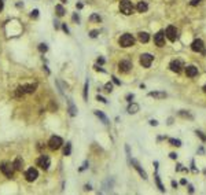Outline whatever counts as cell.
Returning <instances> with one entry per match:
<instances>
[{
	"label": "cell",
	"mask_w": 206,
	"mask_h": 195,
	"mask_svg": "<svg viewBox=\"0 0 206 195\" xmlns=\"http://www.w3.org/2000/svg\"><path fill=\"white\" fill-rule=\"evenodd\" d=\"M202 89H203V92H205V94H206V84H205V85H203V88H202Z\"/></svg>",
	"instance_id": "db71d44e"
},
{
	"label": "cell",
	"mask_w": 206,
	"mask_h": 195,
	"mask_svg": "<svg viewBox=\"0 0 206 195\" xmlns=\"http://www.w3.org/2000/svg\"><path fill=\"white\" fill-rule=\"evenodd\" d=\"M188 192H190V194H192V192H194V187H192L191 184L188 185Z\"/></svg>",
	"instance_id": "bcb514c9"
},
{
	"label": "cell",
	"mask_w": 206,
	"mask_h": 195,
	"mask_svg": "<svg viewBox=\"0 0 206 195\" xmlns=\"http://www.w3.org/2000/svg\"><path fill=\"white\" fill-rule=\"evenodd\" d=\"M191 49L194 51V52L206 54V51H205V44H203V41L201 40V38H196V40H194V41L191 43Z\"/></svg>",
	"instance_id": "3957f363"
},
{
	"label": "cell",
	"mask_w": 206,
	"mask_h": 195,
	"mask_svg": "<svg viewBox=\"0 0 206 195\" xmlns=\"http://www.w3.org/2000/svg\"><path fill=\"white\" fill-rule=\"evenodd\" d=\"M30 17H32V18H37V17H38V10H33V11H32V12H30Z\"/></svg>",
	"instance_id": "836d02e7"
},
{
	"label": "cell",
	"mask_w": 206,
	"mask_h": 195,
	"mask_svg": "<svg viewBox=\"0 0 206 195\" xmlns=\"http://www.w3.org/2000/svg\"><path fill=\"white\" fill-rule=\"evenodd\" d=\"M73 21H77V22L80 21V18H78V15H77V14H74V15H73Z\"/></svg>",
	"instance_id": "c3c4849f"
},
{
	"label": "cell",
	"mask_w": 206,
	"mask_h": 195,
	"mask_svg": "<svg viewBox=\"0 0 206 195\" xmlns=\"http://www.w3.org/2000/svg\"><path fill=\"white\" fill-rule=\"evenodd\" d=\"M132 69V62L131 61H121L118 63V70L121 73H128Z\"/></svg>",
	"instance_id": "8fae6325"
},
{
	"label": "cell",
	"mask_w": 206,
	"mask_h": 195,
	"mask_svg": "<svg viewBox=\"0 0 206 195\" xmlns=\"http://www.w3.org/2000/svg\"><path fill=\"white\" fill-rule=\"evenodd\" d=\"M67 103H69V113H70V115L74 117V115L77 114V109L74 107V105H73V102H72V100H67Z\"/></svg>",
	"instance_id": "7402d4cb"
},
{
	"label": "cell",
	"mask_w": 206,
	"mask_h": 195,
	"mask_svg": "<svg viewBox=\"0 0 206 195\" xmlns=\"http://www.w3.org/2000/svg\"><path fill=\"white\" fill-rule=\"evenodd\" d=\"M62 29H63V30H65V32H66V33H69V28H67V26H66V25H65V24L62 25Z\"/></svg>",
	"instance_id": "f6af8a7d"
},
{
	"label": "cell",
	"mask_w": 206,
	"mask_h": 195,
	"mask_svg": "<svg viewBox=\"0 0 206 195\" xmlns=\"http://www.w3.org/2000/svg\"><path fill=\"white\" fill-rule=\"evenodd\" d=\"M61 1H62V3H66V1H67V0H61Z\"/></svg>",
	"instance_id": "11a10c76"
},
{
	"label": "cell",
	"mask_w": 206,
	"mask_h": 195,
	"mask_svg": "<svg viewBox=\"0 0 206 195\" xmlns=\"http://www.w3.org/2000/svg\"><path fill=\"white\" fill-rule=\"evenodd\" d=\"M47 49H48L47 44H40V45H38V51H40V52H46Z\"/></svg>",
	"instance_id": "4dcf8cb0"
},
{
	"label": "cell",
	"mask_w": 206,
	"mask_h": 195,
	"mask_svg": "<svg viewBox=\"0 0 206 195\" xmlns=\"http://www.w3.org/2000/svg\"><path fill=\"white\" fill-rule=\"evenodd\" d=\"M185 74L188 77H195L198 76V67L194 66V65H190V66L185 67Z\"/></svg>",
	"instance_id": "5bb4252c"
},
{
	"label": "cell",
	"mask_w": 206,
	"mask_h": 195,
	"mask_svg": "<svg viewBox=\"0 0 206 195\" xmlns=\"http://www.w3.org/2000/svg\"><path fill=\"white\" fill-rule=\"evenodd\" d=\"M70 153H72V144L70 143H67L66 147H65V150H63V155H70Z\"/></svg>",
	"instance_id": "4316f807"
},
{
	"label": "cell",
	"mask_w": 206,
	"mask_h": 195,
	"mask_svg": "<svg viewBox=\"0 0 206 195\" xmlns=\"http://www.w3.org/2000/svg\"><path fill=\"white\" fill-rule=\"evenodd\" d=\"M180 184L185 185V184H187V180H185V179H182V180H180Z\"/></svg>",
	"instance_id": "681fc988"
},
{
	"label": "cell",
	"mask_w": 206,
	"mask_h": 195,
	"mask_svg": "<svg viewBox=\"0 0 206 195\" xmlns=\"http://www.w3.org/2000/svg\"><path fill=\"white\" fill-rule=\"evenodd\" d=\"M62 144H63V140L61 139L59 136H52L48 142V147L51 150H58V148H61Z\"/></svg>",
	"instance_id": "5b68a950"
},
{
	"label": "cell",
	"mask_w": 206,
	"mask_h": 195,
	"mask_svg": "<svg viewBox=\"0 0 206 195\" xmlns=\"http://www.w3.org/2000/svg\"><path fill=\"white\" fill-rule=\"evenodd\" d=\"M36 88H37V83H35V84H26V85H24L25 94H33V92L36 91Z\"/></svg>",
	"instance_id": "2e32d148"
},
{
	"label": "cell",
	"mask_w": 206,
	"mask_h": 195,
	"mask_svg": "<svg viewBox=\"0 0 206 195\" xmlns=\"http://www.w3.org/2000/svg\"><path fill=\"white\" fill-rule=\"evenodd\" d=\"M155 183H157L158 188H159V191H161V192H165V187L162 185V183H161V179H159V176H158V173H155Z\"/></svg>",
	"instance_id": "603a6c76"
},
{
	"label": "cell",
	"mask_w": 206,
	"mask_h": 195,
	"mask_svg": "<svg viewBox=\"0 0 206 195\" xmlns=\"http://www.w3.org/2000/svg\"><path fill=\"white\" fill-rule=\"evenodd\" d=\"M172 121H173V118H169V121H168V125H172Z\"/></svg>",
	"instance_id": "f5cc1de1"
},
{
	"label": "cell",
	"mask_w": 206,
	"mask_h": 195,
	"mask_svg": "<svg viewBox=\"0 0 206 195\" xmlns=\"http://www.w3.org/2000/svg\"><path fill=\"white\" fill-rule=\"evenodd\" d=\"M170 184H172V187H173V188H177V181H175V180H172V183H170Z\"/></svg>",
	"instance_id": "ee69618b"
},
{
	"label": "cell",
	"mask_w": 206,
	"mask_h": 195,
	"mask_svg": "<svg viewBox=\"0 0 206 195\" xmlns=\"http://www.w3.org/2000/svg\"><path fill=\"white\" fill-rule=\"evenodd\" d=\"M137 38H139L140 43H147L150 40V35H148L147 32H140L139 35H137Z\"/></svg>",
	"instance_id": "e0dca14e"
},
{
	"label": "cell",
	"mask_w": 206,
	"mask_h": 195,
	"mask_svg": "<svg viewBox=\"0 0 206 195\" xmlns=\"http://www.w3.org/2000/svg\"><path fill=\"white\" fill-rule=\"evenodd\" d=\"M105 89H106V92H111V91H113V84L111 83H107L105 85Z\"/></svg>",
	"instance_id": "1f68e13d"
},
{
	"label": "cell",
	"mask_w": 206,
	"mask_h": 195,
	"mask_svg": "<svg viewBox=\"0 0 206 195\" xmlns=\"http://www.w3.org/2000/svg\"><path fill=\"white\" fill-rule=\"evenodd\" d=\"M195 133H196V136H198L199 139L202 140V142H206V136L203 135L202 132H201V131H195Z\"/></svg>",
	"instance_id": "f1b7e54d"
},
{
	"label": "cell",
	"mask_w": 206,
	"mask_h": 195,
	"mask_svg": "<svg viewBox=\"0 0 206 195\" xmlns=\"http://www.w3.org/2000/svg\"><path fill=\"white\" fill-rule=\"evenodd\" d=\"M55 11H56V15H58V17H62V15L65 14V8H63L61 4L55 6Z\"/></svg>",
	"instance_id": "d4e9b609"
},
{
	"label": "cell",
	"mask_w": 206,
	"mask_h": 195,
	"mask_svg": "<svg viewBox=\"0 0 206 195\" xmlns=\"http://www.w3.org/2000/svg\"><path fill=\"white\" fill-rule=\"evenodd\" d=\"M179 115H182V117H184V118H188V120H192V118H194V115L190 114V113L185 111V110H180V111H179Z\"/></svg>",
	"instance_id": "cb8c5ba5"
},
{
	"label": "cell",
	"mask_w": 206,
	"mask_h": 195,
	"mask_svg": "<svg viewBox=\"0 0 206 195\" xmlns=\"http://www.w3.org/2000/svg\"><path fill=\"white\" fill-rule=\"evenodd\" d=\"M165 36L170 40V41H176L177 40V37H179V35H177V29L175 28V26H168L166 28V30H165Z\"/></svg>",
	"instance_id": "52a82bcc"
},
{
	"label": "cell",
	"mask_w": 206,
	"mask_h": 195,
	"mask_svg": "<svg viewBox=\"0 0 206 195\" xmlns=\"http://www.w3.org/2000/svg\"><path fill=\"white\" fill-rule=\"evenodd\" d=\"M133 98H135V95H133V94L126 95V100H128V102H132V99H133Z\"/></svg>",
	"instance_id": "f35d334b"
},
{
	"label": "cell",
	"mask_w": 206,
	"mask_h": 195,
	"mask_svg": "<svg viewBox=\"0 0 206 195\" xmlns=\"http://www.w3.org/2000/svg\"><path fill=\"white\" fill-rule=\"evenodd\" d=\"M0 171L3 172L7 177H11L14 174V165L10 164V162H3V164L0 165Z\"/></svg>",
	"instance_id": "277c9868"
},
{
	"label": "cell",
	"mask_w": 206,
	"mask_h": 195,
	"mask_svg": "<svg viewBox=\"0 0 206 195\" xmlns=\"http://www.w3.org/2000/svg\"><path fill=\"white\" fill-rule=\"evenodd\" d=\"M182 67H183V63L180 62V61H172V62L169 63V69H170L172 72H175V73H180V72H182Z\"/></svg>",
	"instance_id": "7c38bea8"
},
{
	"label": "cell",
	"mask_w": 206,
	"mask_h": 195,
	"mask_svg": "<svg viewBox=\"0 0 206 195\" xmlns=\"http://www.w3.org/2000/svg\"><path fill=\"white\" fill-rule=\"evenodd\" d=\"M95 114H96V115L99 117V118L102 120V122H103L105 125H109V120H107V117H106V115L103 114L102 111H99V110H96V111H95Z\"/></svg>",
	"instance_id": "ffe728a7"
},
{
	"label": "cell",
	"mask_w": 206,
	"mask_h": 195,
	"mask_svg": "<svg viewBox=\"0 0 206 195\" xmlns=\"http://www.w3.org/2000/svg\"><path fill=\"white\" fill-rule=\"evenodd\" d=\"M98 62L100 63V65H103V63H105V59H103V58H99V59H98Z\"/></svg>",
	"instance_id": "f907efd6"
},
{
	"label": "cell",
	"mask_w": 206,
	"mask_h": 195,
	"mask_svg": "<svg viewBox=\"0 0 206 195\" xmlns=\"http://www.w3.org/2000/svg\"><path fill=\"white\" fill-rule=\"evenodd\" d=\"M118 44L121 45L122 48H128V47H132L135 44V37L129 33H125V35H122L118 40Z\"/></svg>",
	"instance_id": "6da1fadb"
},
{
	"label": "cell",
	"mask_w": 206,
	"mask_h": 195,
	"mask_svg": "<svg viewBox=\"0 0 206 195\" xmlns=\"http://www.w3.org/2000/svg\"><path fill=\"white\" fill-rule=\"evenodd\" d=\"M111 78H113V83H114L115 85H121V81H120V80H118V78H117L115 76H113Z\"/></svg>",
	"instance_id": "d590c367"
},
{
	"label": "cell",
	"mask_w": 206,
	"mask_h": 195,
	"mask_svg": "<svg viewBox=\"0 0 206 195\" xmlns=\"http://www.w3.org/2000/svg\"><path fill=\"white\" fill-rule=\"evenodd\" d=\"M154 43L158 47H164L165 45V32L164 30H159L157 35L154 36Z\"/></svg>",
	"instance_id": "9c48e42d"
},
{
	"label": "cell",
	"mask_w": 206,
	"mask_h": 195,
	"mask_svg": "<svg viewBox=\"0 0 206 195\" xmlns=\"http://www.w3.org/2000/svg\"><path fill=\"white\" fill-rule=\"evenodd\" d=\"M199 3H201V0H191V1H190L191 6H198Z\"/></svg>",
	"instance_id": "74e56055"
},
{
	"label": "cell",
	"mask_w": 206,
	"mask_h": 195,
	"mask_svg": "<svg viewBox=\"0 0 206 195\" xmlns=\"http://www.w3.org/2000/svg\"><path fill=\"white\" fill-rule=\"evenodd\" d=\"M84 99H85V100L88 99V81L85 83V85H84Z\"/></svg>",
	"instance_id": "d6a6232c"
},
{
	"label": "cell",
	"mask_w": 206,
	"mask_h": 195,
	"mask_svg": "<svg viewBox=\"0 0 206 195\" xmlns=\"http://www.w3.org/2000/svg\"><path fill=\"white\" fill-rule=\"evenodd\" d=\"M95 70H98V72H102V73H105V70L102 69L100 66H98V65H96V66H95Z\"/></svg>",
	"instance_id": "7bdbcfd3"
},
{
	"label": "cell",
	"mask_w": 206,
	"mask_h": 195,
	"mask_svg": "<svg viewBox=\"0 0 206 195\" xmlns=\"http://www.w3.org/2000/svg\"><path fill=\"white\" fill-rule=\"evenodd\" d=\"M37 177H38V172H37V169H35V168L28 169L26 173H25V179H26L28 181H35Z\"/></svg>",
	"instance_id": "30bf717a"
},
{
	"label": "cell",
	"mask_w": 206,
	"mask_h": 195,
	"mask_svg": "<svg viewBox=\"0 0 206 195\" xmlns=\"http://www.w3.org/2000/svg\"><path fill=\"white\" fill-rule=\"evenodd\" d=\"M3 10V0H0V11Z\"/></svg>",
	"instance_id": "816d5d0a"
},
{
	"label": "cell",
	"mask_w": 206,
	"mask_h": 195,
	"mask_svg": "<svg viewBox=\"0 0 206 195\" xmlns=\"http://www.w3.org/2000/svg\"><path fill=\"white\" fill-rule=\"evenodd\" d=\"M169 157H170V159H176V158H177V154H176V153H170V154H169Z\"/></svg>",
	"instance_id": "b9f144b4"
},
{
	"label": "cell",
	"mask_w": 206,
	"mask_h": 195,
	"mask_svg": "<svg viewBox=\"0 0 206 195\" xmlns=\"http://www.w3.org/2000/svg\"><path fill=\"white\" fill-rule=\"evenodd\" d=\"M182 166H183L182 164H179L177 166H176V172H180V171H182Z\"/></svg>",
	"instance_id": "7dc6e473"
},
{
	"label": "cell",
	"mask_w": 206,
	"mask_h": 195,
	"mask_svg": "<svg viewBox=\"0 0 206 195\" xmlns=\"http://www.w3.org/2000/svg\"><path fill=\"white\" fill-rule=\"evenodd\" d=\"M136 10L139 11V12H146L147 10H148V6H147L146 1H139L136 6Z\"/></svg>",
	"instance_id": "ac0fdd59"
},
{
	"label": "cell",
	"mask_w": 206,
	"mask_h": 195,
	"mask_svg": "<svg viewBox=\"0 0 206 195\" xmlns=\"http://www.w3.org/2000/svg\"><path fill=\"white\" fill-rule=\"evenodd\" d=\"M150 125L157 126V125H158V121H157V120H150Z\"/></svg>",
	"instance_id": "ab89813d"
},
{
	"label": "cell",
	"mask_w": 206,
	"mask_h": 195,
	"mask_svg": "<svg viewBox=\"0 0 206 195\" xmlns=\"http://www.w3.org/2000/svg\"><path fill=\"white\" fill-rule=\"evenodd\" d=\"M49 164H51V161H49L48 155H41V157L37 159V166H40L41 169H44V171H47L49 168Z\"/></svg>",
	"instance_id": "ba28073f"
},
{
	"label": "cell",
	"mask_w": 206,
	"mask_h": 195,
	"mask_svg": "<svg viewBox=\"0 0 206 195\" xmlns=\"http://www.w3.org/2000/svg\"><path fill=\"white\" fill-rule=\"evenodd\" d=\"M139 105L137 103H131L129 106H128V113L129 114H136L137 111H139Z\"/></svg>",
	"instance_id": "d6986e66"
},
{
	"label": "cell",
	"mask_w": 206,
	"mask_h": 195,
	"mask_svg": "<svg viewBox=\"0 0 206 195\" xmlns=\"http://www.w3.org/2000/svg\"><path fill=\"white\" fill-rule=\"evenodd\" d=\"M12 165H14V169H17V171H21V169H22V165H24V161H22V158L18 157L17 159L14 161V164H12Z\"/></svg>",
	"instance_id": "44dd1931"
},
{
	"label": "cell",
	"mask_w": 206,
	"mask_h": 195,
	"mask_svg": "<svg viewBox=\"0 0 206 195\" xmlns=\"http://www.w3.org/2000/svg\"><path fill=\"white\" fill-rule=\"evenodd\" d=\"M24 94H25L24 87H18V88H17V91H15V94H14V96H17V98H21Z\"/></svg>",
	"instance_id": "484cf974"
},
{
	"label": "cell",
	"mask_w": 206,
	"mask_h": 195,
	"mask_svg": "<svg viewBox=\"0 0 206 195\" xmlns=\"http://www.w3.org/2000/svg\"><path fill=\"white\" fill-rule=\"evenodd\" d=\"M88 165H89V164H88L87 161H85V162H84V165H83V166L80 168V172H81V171H84V169H87V168H88Z\"/></svg>",
	"instance_id": "60d3db41"
},
{
	"label": "cell",
	"mask_w": 206,
	"mask_h": 195,
	"mask_svg": "<svg viewBox=\"0 0 206 195\" xmlns=\"http://www.w3.org/2000/svg\"><path fill=\"white\" fill-rule=\"evenodd\" d=\"M98 35H99V30H92L91 33H89V36H91L92 38H95V37H96Z\"/></svg>",
	"instance_id": "8d00e7d4"
},
{
	"label": "cell",
	"mask_w": 206,
	"mask_h": 195,
	"mask_svg": "<svg viewBox=\"0 0 206 195\" xmlns=\"http://www.w3.org/2000/svg\"><path fill=\"white\" fill-rule=\"evenodd\" d=\"M169 143H170L172 146H176V147L182 146V140H179V139H169Z\"/></svg>",
	"instance_id": "83f0119b"
},
{
	"label": "cell",
	"mask_w": 206,
	"mask_h": 195,
	"mask_svg": "<svg viewBox=\"0 0 206 195\" xmlns=\"http://www.w3.org/2000/svg\"><path fill=\"white\" fill-rule=\"evenodd\" d=\"M89 19H91V21H96V22H100V21H102V18L99 17L98 14H92V15H91V18H89Z\"/></svg>",
	"instance_id": "f546056e"
},
{
	"label": "cell",
	"mask_w": 206,
	"mask_h": 195,
	"mask_svg": "<svg viewBox=\"0 0 206 195\" xmlns=\"http://www.w3.org/2000/svg\"><path fill=\"white\" fill-rule=\"evenodd\" d=\"M120 11L124 15H131L133 12V6L129 0H121L120 1Z\"/></svg>",
	"instance_id": "7a4b0ae2"
},
{
	"label": "cell",
	"mask_w": 206,
	"mask_h": 195,
	"mask_svg": "<svg viewBox=\"0 0 206 195\" xmlns=\"http://www.w3.org/2000/svg\"><path fill=\"white\" fill-rule=\"evenodd\" d=\"M131 164H132V165H133V168H135V169H136V171L139 172V174H140V176H142V177H143L144 180H147V173L143 171V169H142V166L139 165V162H137L136 159H132V161H131Z\"/></svg>",
	"instance_id": "4fadbf2b"
},
{
	"label": "cell",
	"mask_w": 206,
	"mask_h": 195,
	"mask_svg": "<svg viewBox=\"0 0 206 195\" xmlns=\"http://www.w3.org/2000/svg\"><path fill=\"white\" fill-rule=\"evenodd\" d=\"M148 96L155 98V99H165L168 95H166V92H162V91H153V92H148Z\"/></svg>",
	"instance_id": "9a60e30c"
},
{
	"label": "cell",
	"mask_w": 206,
	"mask_h": 195,
	"mask_svg": "<svg viewBox=\"0 0 206 195\" xmlns=\"http://www.w3.org/2000/svg\"><path fill=\"white\" fill-rule=\"evenodd\" d=\"M154 61V56L151 54H142L140 55V65L143 67H150Z\"/></svg>",
	"instance_id": "8992f818"
},
{
	"label": "cell",
	"mask_w": 206,
	"mask_h": 195,
	"mask_svg": "<svg viewBox=\"0 0 206 195\" xmlns=\"http://www.w3.org/2000/svg\"><path fill=\"white\" fill-rule=\"evenodd\" d=\"M96 100L102 102V103H107V100H106V99H105L103 96H100V95H98V96H96Z\"/></svg>",
	"instance_id": "e575fe53"
}]
</instances>
